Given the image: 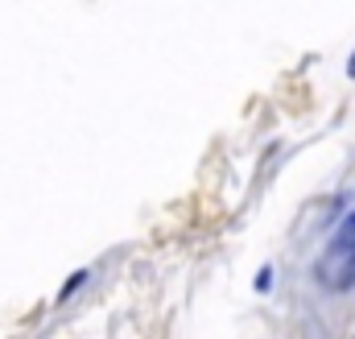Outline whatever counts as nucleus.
Wrapping results in <instances>:
<instances>
[{
  "mask_svg": "<svg viewBox=\"0 0 355 339\" xmlns=\"http://www.w3.org/2000/svg\"><path fill=\"white\" fill-rule=\"evenodd\" d=\"M314 277L327 290H352L355 286V211L343 220V228L335 232V240L327 245L322 261L314 265Z\"/></svg>",
  "mask_w": 355,
  "mask_h": 339,
  "instance_id": "obj_1",
  "label": "nucleus"
},
{
  "mask_svg": "<svg viewBox=\"0 0 355 339\" xmlns=\"http://www.w3.org/2000/svg\"><path fill=\"white\" fill-rule=\"evenodd\" d=\"M83 281H87V269H79V273H71V277L62 281V290H58V298H54V302H67V298H71V294H75V290H79Z\"/></svg>",
  "mask_w": 355,
  "mask_h": 339,
  "instance_id": "obj_2",
  "label": "nucleus"
},
{
  "mask_svg": "<svg viewBox=\"0 0 355 339\" xmlns=\"http://www.w3.org/2000/svg\"><path fill=\"white\" fill-rule=\"evenodd\" d=\"M268 281H272V273H268V269H261V277H257V290H268Z\"/></svg>",
  "mask_w": 355,
  "mask_h": 339,
  "instance_id": "obj_3",
  "label": "nucleus"
},
{
  "mask_svg": "<svg viewBox=\"0 0 355 339\" xmlns=\"http://www.w3.org/2000/svg\"><path fill=\"white\" fill-rule=\"evenodd\" d=\"M347 75H352V79H355V54H352V63H347Z\"/></svg>",
  "mask_w": 355,
  "mask_h": 339,
  "instance_id": "obj_4",
  "label": "nucleus"
}]
</instances>
